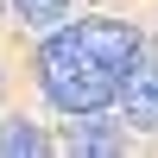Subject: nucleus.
Here are the masks:
<instances>
[{
    "instance_id": "3",
    "label": "nucleus",
    "mask_w": 158,
    "mask_h": 158,
    "mask_svg": "<svg viewBox=\"0 0 158 158\" xmlns=\"http://www.w3.org/2000/svg\"><path fill=\"white\" fill-rule=\"evenodd\" d=\"M6 13L25 19V25H38V32H51V25L70 13V0H6Z\"/></svg>"
},
{
    "instance_id": "6",
    "label": "nucleus",
    "mask_w": 158,
    "mask_h": 158,
    "mask_svg": "<svg viewBox=\"0 0 158 158\" xmlns=\"http://www.w3.org/2000/svg\"><path fill=\"white\" fill-rule=\"evenodd\" d=\"M0 6H6V0H0Z\"/></svg>"
},
{
    "instance_id": "5",
    "label": "nucleus",
    "mask_w": 158,
    "mask_h": 158,
    "mask_svg": "<svg viewBox=\"0 0 158 158\" xmlns=\"http://www.w3.org/2000/svg\"><path fill=\"white\" fill-rule=\"evenodd\" d=\"M70 146H76V152H120L127 133H114V127H89V133H76Z\"/></svg>"
},
{
    "instance_id": "1",
    "label": "nucleus",
    "mask_w": 158,
    "mask_h": 158,
    "mask_svg": "<svg viewBox=\"0 0 158 158\" xmlns=\"http://www.w3.org/2000/svg\"><path fill=\"white\" fill-rule=\"evenodd\" d=\"M139 57H146V44H139V32L127 19L51 25L44 51H38V82H44L57 114H95L127 89Z\"/></svg>"
},
{
    "instance_id": "4",
    "label": "nucleus",
    "mask_w": 158,
    "mask_h": 158,
    "mask_svg": "<svg viewBox=\"0 0 158 158\" xmlns=\"http://www.w3.org/2000/svg\"><path fill=\"white\" fill-rule=\"evenodd\" d=\"M0 152H44V133L25 127V120H6L0 127Z\"/></svg>"
},
{
    "instance_id": "2",
    "label": "nucleus",
    "mask_w": 158,
    "mask_h": 158,
    "mask_svg": "<svg viewBox=\"0 0 158 158\" xmlns=\"http://www.w3.org/2000/svg\"><path fill=\"white\" fill-rule=\"evenodd\" d=\"M120 114H127V127L158 133V57L133 63V76H127V89H120Z\"/></svg>"
}]
</instances>
